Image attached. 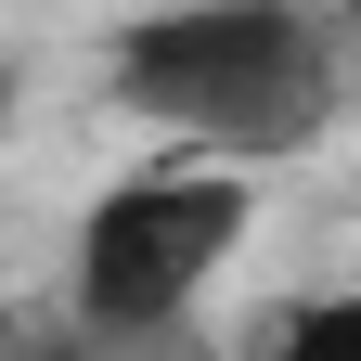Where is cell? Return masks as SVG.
<instances>
[{"label": "cell", "instance_id": "1", "mask_svg": "<svg viewBox=\"0 0 361 361\" xmlns=\"http://www.w3.org/2000/svg\"><path fill=\"white\" fill-rule=\"evenodd\" d=\"M348 39L310 0H180L116 39V104L207 155H284L336 116Z\"/></svg>", "mask_w": 361, "mask_h": 361}, {"label": "cell", "instance_id": "2", "mask_svg": "<svg viewBox=\"0 0 361 361\" xmlns=\"http://www.w3.org/2000/svg\"><path fill=\"white\" fill-rule=\"evenodd\" d=\"M245 219H258L245 168H142V180H116V194L78 219V271H65L78 323L90 336H168L180 310L233 271Z\"/></svg>", "mask_w": 361, "mask_h": 361}, {"label": "cell", "instance_id": "3", "mask_svg": "<svg viewBox=\"0 0 361 361\" xmlns=\"http://www.w3.org/2000/svg\"><path fill=\"white\" fill-rule=\"evenodd\" d=\"M297 336H310V348H336V336H361V297H323V310H297Z\"/></svg>", "mask_w": 361, "mask_h": 361}, {"label": "cell", "instance_id": "4", "mask_svg": "<svg viewBox=\"0 0 361 361\" xmlns=\"http://www.w3.org/2000/svg\"><path fill=\"white\" fill-rule=\"evenodd\" d=\"M0 142H13V65H0Z\"/></svg>", "mask_w": 361, "mask_h": 361}, {"label": "cell", "instance_id": "5", "mask_svg": "<svg viewBox=\"0 0 361 361\" xmlns=\"http://www.w3.org/2000/svg\"><path fill=\"white\" fill-rule=\"evenodd\" d=\"M348 52H361V0H348Z\"/></svg>", "mask_w": 361, "mask_h": 361}]
</instances>
